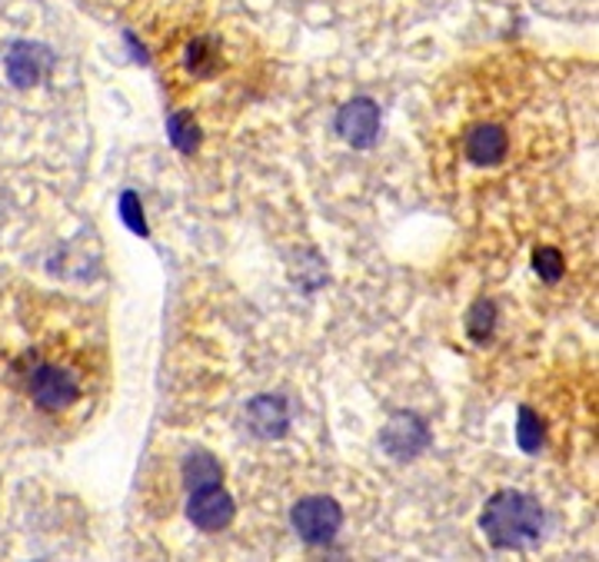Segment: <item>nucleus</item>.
Returning a JSON list of instances; mask_svg holds the SVG:
<instances>
[{
	"label": "nucleus",
	"instance_id": "12",
	"mask_svg": "<svg viewBox=\"0 0 599 562\" xmlns=\"http://www.w3.org/2000/svg\"><path fill=\"white\" fill-rule=\"evenodd\" d=\"M497 320H500V310H497V303L493 300H487V297H480L470 310H467V337L477 343V347H487L490 340H493V333H497Z\"/></svg>",
	"mask_w": 599,
	"mask_h": 562
},
{
	"label": "nucleus",
	"instance_id": "10",
	"mask_svg": "<svg viewBox=\"0 0 599 562\" xmlns=\"http://www.w3.org/2000/svg\"><path fill=\"white\" fill-rule=\"evenodd\" d=\"M180 476H183V486L187 493L190 490H203V486H213L223 480V466L213 453L207 450H190L180 463Z\"/></svg>",
	"mask_w": 599,
	"mask_h": 562
},
{
	"label": "nucleus",
	"instance_id": "13",
	"mask_svg": "<svg viewBox=\"0 0 599 562\" xmlns=\"http://www.w3.org/2000/svg\"><path fill=\"white\" fill-rule=\"evenodd\" d=\"M513 436H517V446L530 456H537L547 443V423L537 410L530 407H520L517 410V426H513Z\"/></svg>",
	"mask_w": 599,
	"mask_h": 562
},
{
	"label": "nucleus",
	"instance_id": "6",
	"mask_svg": "<svg viewBox=\"0 0 599 562\" xmlns=\"http://www.w3.org/2000/svg\"><path fill=\"white\" fill-rule=\"evenodd\" d=\"M237 516V503L233 496L213 483V486H203V490H190V500H187V520L200 530V533H223Z\"/></svg>",
	"mask_w": 599,
	"mask_h": 562
},
{
	"label": "nucleus",
	"instance_id": "1",
	"mask_svg": "<svg viewBox=\"0 0 599 562\" xmlns=\"http://www.w3.org/2000/svg\"><path fill=\"white\" fill-rule=\"evenodd\" d=\"M480 530L493 550L523 553L533 550L547 533V510L537 496L523 490H500L487 500L480 513Z\"/></svg>",
	"mask_w": 599,
	"mask_h": 562
},
{
	"label": "nucleus",
	"instance_id": "3",
	"mask_svg": "<svg viewBox=\"0 0 599 562\" xmlns=\"http://www.w3.org/2000/svg\"><path fill=\"white\" fill-rule=\"evenodd\" d=\"M430 446H433V433H430L427 420L413 410L390 413V420L380 430V450L397 463H410L420 453H427Z\"/></svg>",
	"mask_w": 599,
	"mask_h": 562
},
{
	"label": "nucleus",
	"instance_id": "8",
	"mask_svg": "<svg viewBox=\"0 0 599 562\" xmlns=\"http://www.w3.org/2000/svg\"><path fill=\"white\" fill-rule=\"evenodd\" d=\"M247 423L260 440H283L290 430V407L277 393H260L247 403Z\"/></svg>",
	"mask_w": 599,
	"mask_h": 562
},
{
	"label": "nucleus",
	"instance_id": "16",
	"mask_svg": "<svg viewBox=\"0 0 599 562\" xmlns=\"http://www.w3.org/2000/svg\"><path fill=\"white\" fill-rule=\"evenodd\" d=\"M533 270L540 273L543 283H560L563 273H567V260H563V253L557 247H540L533 253Z\"/></svg>",
	"mask_w": 599,
	"mask_h": 562
},
{
	"label": "nucleus",
	"instance_id": "7",
	"mask_svg": "<svg viewBox=\"0 0 599 562\" xmlns=\"http://www.w3.org/2000/svg\"><path fill=\"white\" fill-rule=\"evenodd\" d=\"M3 67H7V80H10L17 90H30V87H37V83L47 77V70L53 67V53H50V47L33 43V40H13V43L7 47Z\"/></svg>",
	"mask_w": 599,
	"mask_h": 562
},
{
	"label": "nucleus",
	"instance_id": "2",
	"mask_svg": "<svg viewBox=\"0 0 599 562\" xmlns=\"http://www.w3.org/2000/svg\"><path fill=\"white\" fill-rule=\"evenodd\" d=\"M293 533L310 546H330L343 530V506L333 496H303L290 510Z\"/></svg>",
	"mask_w": 599,
	"mask_h": 562
},
{
	"label": "nucleus",
	"instance_id": "14",
	"mask_svg": "<svg viewBox=\"0 0 599 562\" xmlns=\"http://www.w3.org/2000/svg\"><path fill=\"white\" fill-rule=\"evenodd\" d=\"M183 63H187V70H190L193 77H213L217 67H220V53H217V47H213L210 37H197V40L187 43Z\"/></svg>",
	"mask_w": 599,
	"mask_h": 562
},
{
	"label": "nucleus",
	"instance_id": "11",
	"mask_svg": "<svg viewBox=\"0 0 599 562\" xmlns=\"http://www.w3.org/2000/svg\"><path fill=\"white\" fill-rule=\"evenodd\" d=\"M167 137H170V143H173L183 157L197 153L200 143H203V130H200V123L193 120V113H187V110H173V113L167 117Z\"/></svg>",
	"mask_w": 599,
	"mask_h": 562
},
{
	"label": "nucleus",
	"instance_id": "5",
	"mask_svg": "<svg viewBox=\"0 0 599 562\" xmlns=\"http://www.w3.org/2000/svg\"><path fill=\"white\" fill-rule=\"evenodd\" d=\"M30 400L47 413H60V410H70L80 400V383L67 367L40 363L30 373Z\"/></svg>",
	"mask_w": 599,
	"mask_h": 562
},
{
	"label": "nucleus",
	"instance_id": "15",
	"mask_svg": "<svg viewBox=\"0 0 599 562\" xmlns=\"http://www.w3.org/2000/svg\"><path fill=\"white\" fill-rule=\"evenodd\" d=\"M117 210H120V220H123V227H127L130 233L150 237V227H147V217H143V203H140V197H137L133 190H123V193H120Z\"/></svg>",
	"mask_w": 599,
	"mask_h": 562
},
{
	"label": "nucleus",
	"instance_id": "9",
	"mask_svg": "<svg viewBox=\"0 0 599 562\" xmlns=\"http://www.w3.org/2000/svg\"><path fill=\"white\" fill-rule=\"evenodd\" d=\"M510 137L500 123H477L463 137V153L473 167H497L507 160Z\"/></svg>",
	"mask_w": 599,
	"mask_h": 562
},
{
	"label": "nucleus",
	"instance_id": "4",
	"mask_svg": "<svg viewBox=\"0 0 599 562\" xmlns=\"http://www.w3.org/2000/svg\"><path fill=\"white\" fill-rule=\"evenodd\" d=\"M333 123H337V133L343 137V143H350L353 150H373L380 140L383 113L373 97H353L337 110Z\"/></svg>",
	"mask_w": 599,
	"mask_h": 562
}]
</instances>
